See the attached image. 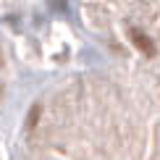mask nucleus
I'll use <instances>...</instances> for the list:
<instances>
[{"instance_id": "nucleus-2", "label": "nucleus", "mask_w": 160, "mask_h": 160, "mask_svg": "<svg viewBox=\"0 0 160 160\" xmlns=\"http://www.w3.org/2000/svg\"><path fill=\"white\" fill-rule=\"evenodd\" d=\"M37 118H39V105H34V108H32V113H29V121H26V129H32V126L37 123Z\"/></svg>"}, {"instance_id": "nucleus-1", "label": "nucleus", "mask_w": 160, "mask_h": 160, "mask_svg": "<svg viewBox=\"0 0 160 160\" xmlns=\"http://www.w3.org/2000/svg\"><path fill=\"white\" fill-rule=\"evenodd\" d=\"M131 42L137 45L139 50L144 52V55H155V45H152V39L144 34V32H139V29H131Z\"/></svg>"}]
</instances>
